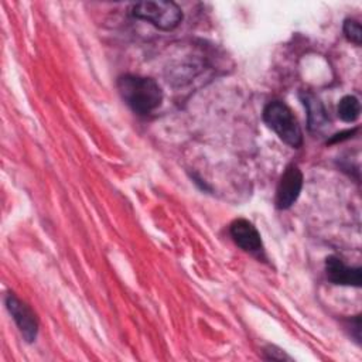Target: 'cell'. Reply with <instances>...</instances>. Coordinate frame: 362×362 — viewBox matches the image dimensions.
I'll list each match as a JSON object with an SVG mask.
<instances>
[{
    "label": "cell",
    "mask_w": 362,
    "mask_h": 362,
    "mask_svg": "<svg viewBox=\"0 0 362 362\" xmlns=\"http://www.w3.org/2000/svg\"><path fill=\"white\" fill-rule=\"evenodd\" d=\"M133 17L147 21L151 25L171 31L177 28L182 21V10L174 1L154 0V1H139L132 7Z\"/></svg>",
    "instance_id": "cell-3"
},
{
    "label": "cell",
    "mask_w": 362,
    "mask_h": 362,
    "mask_svg": "<svg viewBox=\"0 0 362 362\" xmlns=\"http://www.w3.org/2000/svg\"><path fill=\"white\" fill-rule=\"evenodd\" d=\"M229 232L232 239L240 249L250 253L262 252L263 243H262L260 233L250 221L245 218L235 219L229 226Z\"/></svg>",
    "instance_id": "cell-6"
},
{
    "label": "cell",
    "mask_w": 362,
    "mask_h": 362,
    "mask_svg": "<svg viewBox=\"0 0 362 362\" xmlns=\"http://www.w3.org/2000/svg\"><path fill=\"white\" fill-rule=\"evenodd\" d=\"M344 35L346 37L348 41L354 42L355 45H361V38H362V31H361V23L355 18H346L342 25Z\"/></svg>",
    "instance_id": "cell-10"
},
{
    "label": "cell",
    "mask_w": 362,
    "mask_h": 362,
    "mask_svg": "<svg viewBox=\"0 0 362 362\" xmlns=\"http://www.w3.org/2000/svg\"><path fill=\"white\" fill-rule=\"evenodd\" d=\"M263 122L290 147L298 148L303 144L300 123L286 103L280 100L269 102L263 109Z\"/></svg>",
    "instance_id": "cell-2"
},
{
    "label": "cell",
    "mask_w": 362,
    "mask_h": 362,
    "mask_svg": "<svg viewBox=\"0 0 362 362\" xmlns=\"http://www.w3.org/2000/svg\"><path fill=\"white\" fill-rule=\"evenodd\" d=\"M264 352L267 354V355H266L267 359H279V361H281V359H290V356H287L283 351L276 349L274 346H269Z\"/></svg>",
    "instance_id": "cell-11"
},
{
    "label": "cell",
    "mask_w": 362,
    "mask_h": 362,
    "mask_svg": "<svg viewBox=\"0 0 362 362\" xmlns=\"http://www.w3.org/2000/svg\"><path fill=\"white\" fill-rule=\"evenodd\" d=\"M303 100L308 110V129L313 132H320L328 122L322 103L311 93H305Z\"/></svg>",
    "instance_id": "cell-8"
},
{
    "label": "cell",
    "mask_w": 362,
    "mask_h": 362,
    "mask_svg": "<svg viewBox=\"0 0 362 362\" xmlns=\"http://www.w3.org/2000/svg\"><path fill=\"white\" fill-rule=\"evenodd\" d=\"M116 85L124 103L139 115L151 113L163 102V90L151 78L126 74L117 78Z\"/></svg>",
    "instance_id": "cell-1"
},
{
    "label": "cell",
    "mask_w": 362,
    "mask_h": 362,
    "mask_svg": "<svg viewBox=\"0 0 362 362\" xmlns=\"http://www.w3.org/2000/svg\"><path fill=\"white\" fill-rule=\"evenodd\" d=\"M6 307L23 338L27 342H34L38 335V318L31 307L13 293L6 296Z\"/></svg>",
    "instance_id": "cell-4"
},
{
    "label": "cell",
    "mask_w": 362,
    "mask_h": 362,
    "mask_svg": "<svg viewBox=\"0 0 362 362\" xmlns=\"http://www.w3.org/2000/svg\"><path fill=\"white\" fill-rule=\"evenodd\" d=\"M303 188V173L296 164L286 167L277 189H276V206L279 209H288L298 198Z\"/></svg>",
    "instance_id": "cell-5"
},
{
    "label": "cell",
    "mask_w": 362,
    "mask_h": 362,
    "mask_svg": "<svg viewBox=\"0 0 362 362\" xmlns=\"http://www.w3.org/2000/svg\"><path fill=\"white\" fill-rule=\"evenodd\" d=\"M337 113L342 122H346V123L355 122L361 113V105L358 98L354 95L344 96L338 103Z\"/></svg>",
    "instance_id": "cell-9"
},
{
    "label": "cell",
    "mask_w": 362,
    "mask_h": 362,
    "mask_svg": "<svg viewBox=\"0 0 362 362\" xmlns=\"http://www.w3.org/2000/svg\"><path fill=\"white\" fill-rule=\"evenodd\" d=\"M325 273L331 283L338 286H361V267L346 266L338 256H328L325 259Z\"/></svg>",
    "instance_id": "cell-7"
}]
</instances>
